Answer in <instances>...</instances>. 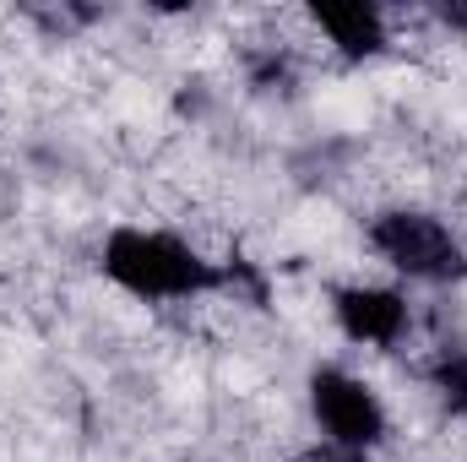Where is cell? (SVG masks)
I'll return each instance as SVG.
<instances>
[{
	"label": "cell",
	"mask_w": 467,
	"mask_h": 462,
	"mask_svg": "<svg viewBox=\"0 0 467 462\" xmlns=\"http://www.w3.org/2000/svg\"><path fill=\"white\" fill-rule=\"evenodd\" d=\"M99 267L119 294H130L141 305H174V299H202L213 289H229V272L218 261H207L196 245H185L169 229H141V224L109 229Z\"/></svg>",
	"instance_id": "1"
},
{
	"label": "cell",
	"mask_w": 467,
	"mask_h": 462,
	"mask_svg": "<svg viewBox=\"0 0 467 462\" xmlns=\"http://www.w3.org/2000/svg\"><path fill=\"white\" fill-rule=\"evenodd\" d=\"M364 239L391 272H402L413 283H462L467 278V245L451 234L446 218H435L424 207H386V213H375Z\"/></svg>",
	"instance_id": "2"
},
{
	"label": "cell",
	"mask_w": 467,
	"mask_h": 462,
	"mask_svg": "<svg viewBox=\"0 0 467 462\" xmlns=\"http://www.w3.org/2000/svg\"><path fill=\"white\" fill-rule=\"evenodd\" d=\"M310 419L321 425V436L332 446H348V452H375L386 441V403L369 381H358L343 364H316L310 381Z\"/></svg>",
	"instance_id": "3"
},
{
	"label": "cell",
	"mask_w": 467,
	"mask_h": 462,
	"mask_svg": "<svg viewBox=\"0 0 467 462\" xmlns=\"http://www.w3.org/2000/svg\"><path fill=\"white\" fill-rule=\"evenodd\" d=\"M332 321L348 343L364 348H397L413 327L408 294L402 289H380V283H337L332 289Z\"/></svg>",
	"instance_id": "4"
},
{
	"label": "cell",
	"mask_w": 467,
	"mask_h": 462,
	"mask_svg": "<svg viewBox=\"0 0 467 462\" xmlns=\"http://www.w3.org/2000/svg\"><path fill=\"white\" fill-rule=\"evenodd\" d=\"M310 22L332 38L343 60H375L386 49V16L364 0H337V5H310Z\"/></svg>",
	"instance_id": "5"
},
{
	"label": "cell",
	"mask_w": 467,
	"mask_h": 462,
	"mask_svg": "<svg viewBox=\"0 0 467 462\" xmlns=\"http://www.w3.org/2000/svg\"><path fill=\"white\" fill-rule=\"evenodd\" d=\"M424 381H430V392L441 397L446 414L467 419V348H441V353L424 364Z\"/></svg>",
	"instance_id": "6"
},
{
	"label": "cell",
	"mask_w": 467,
	"mask_h": 462,
	"mask_svg": "<svg viewBox=\"0 0 467 462\" xmlns=\"http://www.w3.org/2000/svg\"><path fill=\"white\" fill-rule=\"evenodd\" d=\"M294 462H369V452H348V446H332V441H316L305 446Z\"/></svg>",
	"instance_id": "7"
},
{
	"label": "cell",
	"mask_w": 467,
	"mask_h": 462,
	"mask_svg": "<svg viewBox=\"0 0 467 462\" xmlns=\"http://www.w3.org/2000/svg\"><path fill=\"white\" fill-rule=\"evenodd\" d=\"M435 16H441V22H451V27H467V5H441Z\"/></svg>",
	"instance_id": "8"
},
{
	"label": "cell",
	"mask_w": 467,
	"mask_h": 462,
	"mask_svg": "<svg viewBox=\"0 0 467 462\" xmlns=\"http://www.w3.org/2000/svg\"><path fill=\"white\" fill-rule=\"evenodd\" d=\"M462 202H467V191H462Z\"/></svg>",
	"instance_id": "9"
}]
</instances>
